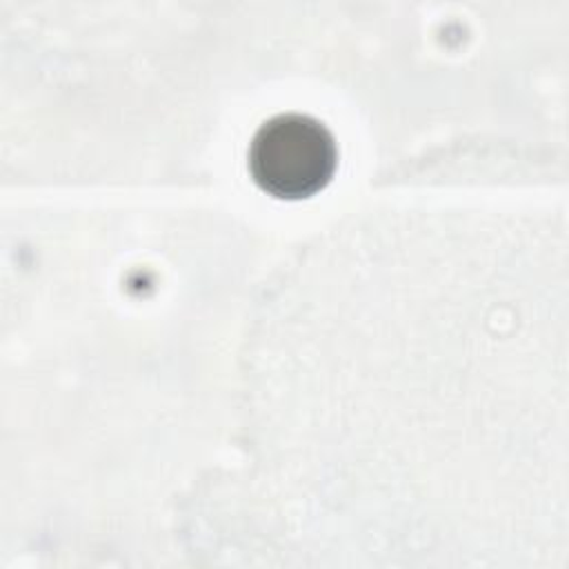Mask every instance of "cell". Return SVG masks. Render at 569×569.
<instances>
[{"instance_id":"cell-1","label":"cell","mask_w":569,"mask_h":569,"mask_svg":"<svg viewBox=\"0 0 569 569\" xmlns=\"http://www.w3.org/2000/svg\"><path fill=\"white\" fill-rule=\"evenodd\" d=\"M249 173L269 196L305 200L320 193L338 167L331 131L305 113L269 118L249 144Z\"/></svg>"}]
</instances>
